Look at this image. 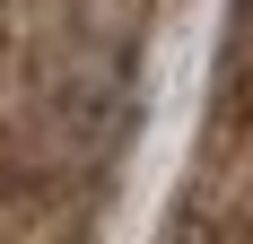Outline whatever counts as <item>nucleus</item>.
<instances>
[{"label":"nucleus","instance_id":"nucleus-1","mask_svg":"<svg viewBox=\"0 0 253 244\" xmlns=\"http://www.w3.org/2000/svg\"><path fill=\"white\" fill-rule=\"evenodd\" d=\"M175 0H0V244H105Z\"/></svg>","mask_w":253,"mask_h":244}]
</instances>
